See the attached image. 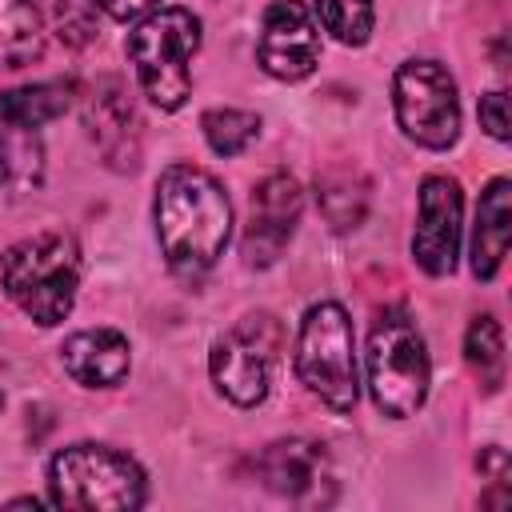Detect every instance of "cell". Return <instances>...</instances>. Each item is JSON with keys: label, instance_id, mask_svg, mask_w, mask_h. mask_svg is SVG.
I'll list each match as a JSON object with an SVG mask.
<instances>
[{"label": "cell", "instance_id": "cell-1", "mask_svg": "<svg viewBox=\"0 0 512 512\" xmlns=\"http://www.w3.org/2000/svg\"><path fill=\"white\" fill-rule=\"evenodd\" d=\"M156 240L180 280H200L228 244L232 204L220 180L196 164H168L156 180Z\"/></svg>", "mask_w": 512, "mask_h": 512}, {"label": "cell", "instance_id": "cell-2", "mask_svg": "<svg viewBox=\"0 0 512 512\" xmlns=\"http://www.w3.org/2000/svg\"><path fill=\"white\" fill-rule=\"evenodd\" d=\"M0 284L8 300L32 316L36 324L52 328L72 312L80 288V248L64 232H36L16 240L0 256Z\"/></svg>", "mask_w": 512, "mask_h": 512}, {"label": "cell", "instance_id": "cell-3", "mask_svg": "<svg viewBox=\"0 0 512 512\" xmlns=\"http://www.w3.org/2000/svg\"><path fill=\"white\" fill-rule=\"evenodd\" d=\"M196 48H200V20L188 8H152L128 32L124 52L136 68L140 92L160 112H176L188 100Z\"/></svg>", "mask_w": 512, "mask_h": 512}, {"label": "cell", "instance_id": "cell-4", "mask_svg": "<svg viewBox=\"0 0 512 512\" xmlns=\"http://www.w3.org/2000/svg\"><path fill=\"white\" fill-rule=\"evenodd\" d=\"M368 388H372V404L392 416L404 420L412 412H420L424 396H428V380H432V360L424 348V336L416 328V320L404 308H384L368 332Z\"/></svg>", "mask_w": 512, "mask_h": 512}, {"label": "cell", "instance_id": "cell-5", "mask_svg": "<svg viewBox=\"0 0 512 512\" xmlns=\"http://www.w3.org/2000/svg\"><path fill=\"white\" fill-rule=\"evenodd\" d=\"M48 492L60 508L128 512L148 500L144 468L108 444H68L48 464Z\"/></svg>", "mask_w": 512, "mask_h": 512}, {"label": "cell", "instance_id": "cell-6", "mask_svg": "<svg viewBox=\"0 0 512 512\" xmlns=\"http://www.w3.org/2000/svg\"><path fill=\"white\" fill-rule=\"evenodd\" d=\"M296 376L332 412H352L360 396L352 320L336 300H320L304 312L296 336Z\"/></svg>", "mask_w": 512, "mask_h": 512}, {"label": "cell", "instance_id": "cell-7", "mask_svg": "<svg viewBox=\"0 0 512 512\" xmlns=\"http://www.w3.org/2000/svg\"><path fill=\"white\" fill-rule=\"evenodd\" d=\"M280 344H284V328L272 312H252L236 328H228L208 356L216 392L236 408H256L272 388Z\"/></svg>", "mask_w": 512, "mask_h": 512}, {"label": "cell", "instance_id": "cell-8", "mask_svg": "<svg viewBox=\"0 0 512 512\" xmlns=\"http://www.w3.org/2000/svg\"><path fill=\"white\" fill-rule=\"evenodd\" d=\"M396 124L420 148H452L460 136V96L444 64L404 60L392 80Z\"/></svg>", "mask_w": 512, "mask_h": 512}, {"label": "cell", "instance_id": "cell-9", "mask_svg": "<svg viewBox=\"0 0 512 512\" xmlns=\"http://www.w3.org/2000/svg\"><path fill=\"white\" fill-rule=\"evenodd\" d=\"M256 476L264 480L268 492H276L292 504H304V508L332 504V496H336L332 460L320 440H304V436L272 440L256 456Z\"/></svg>", "mask_w": 512, "mask_h": 512}, {"label": "cell", "instance_id": "cell-10", "mask_svg": "<svg viewBox=\"0 0 512 512\" xmlns=\"http://www.w3.org/2000/svg\"><path fill=\"white\" fill-rule=\"evenodd\" d=\"M84 124L112 172H132L144 152V120L120 76H104L92 84L84 104Z\"/></svg>", "mask_w": 512, "mask_h": 512}, {"label": "cell", "instance_id": "cell-11", "mask_svg": "<svg viewBox=\"0 0 512 512\" xmlns=\"http://www.w3.org/2000/svg\"><path fill=\"white\" fill-rule=\"evenodd\" d=\"M256 64L276 80H304L320 64V32L304 0H272L260 20Z\"/></svg>", "mask_w": 512, "mask_h": 512}, {"label": "cell", "instance_id": "cell-12", "mask_svg": "<svg viewBox=\"0 0 512 512\" xmlns=\"http://www.w3.org/2000/svg\"><path fill=\"white\" fill-rule=\"evenodd\" d=\"M304 208V192L288 172H268L256 192H252V212H248V228L240 236V256L248 268H268L280 260L284 244L296 232Z\"/></svg>", "mask_w": 512, "mask_h": 512}, {"label": "cell", "instance_id": "cell-13", "mask_svg": "<svg viewBox=\"0 0 512 512\" xmlns=\"http://www.w3.org/2000/svg\"><path fill=\"white\" fill-rule=\"evenodd\" d=\"M460 212L464 196L452 176H424L416 200V232L412 256L428 276H448L460 252Z\"/></svg>", "mask_w": 512, "mask_h": 512}, {"label": "cell", "instance_id": "cell-14", "mask_svg": "<svg viewBox=\"0 0 512 512\" xmlns=\"http://www.w3.org/2000/svg\"><path fill=\"white\" fill-rule=\"evenodd\" d=\"M60 364L84 388H116L128 376V336L116 328L72 332L60 348Z\"/></svg>", "mask_w": 512, "mask_h": 512}, {"label": "cell", "instance_id": "cell-15", "mask_svg": "<svg viewBox=\"0 0 512 512\" xmlns=\"http://www.w3.org/2000/svg\"><path fill=\"white\" fill-rule=\"evenodd\" d=\"M508 228H512V184L504 176L488 180L476 204V232H472V272L476 280H492L508 256Z\"/></svg>", "mask_w": 512, "mask_h": 512}, {"label": "cell", "instance_id": "cell-16", "mask_svg": "<svg viewBox=\"0 0 512 512\" xmlns=\"http://www.w3.org/2000/svg\"><path fill=\"white\" fill-rule=\"evenodd\" d=\"M368 200H372V180L356 164L336 160L316 172V204L336 232L356 228L368 212Z\"/></svg>", "mask_w": 512, "mask_h": 512}, {"label": "cell", "instance_id": "cell-17", "mask_svg": "<svg viewBox=\"0 0 512 512\" xmlns=\"http://www.w3.org/2000/svg\"><path fill=\"white\" fill-rule=\"evenodd\" d=\"M72 96H76L72 80H44V84H28V88H8V92H0V128H12V132L44 128L48 120H56L72 108Z\"/></svg>", "mask_w": 512, "mask_h": 512}, {"label": "cell", "instance_id": "cell-18", "mask_svg": "<svg viewBox=\"0 0 512 512\" xmlns=\"http://www.w3.org/2000/svg\"><path fill=\"white\" fill-rule=\"evenodd\" d=\"M44 52V16L32 0H0V72L24 68Z\"/></svg>", "mask_w": 512, "mask_h": 512}, {"label": "cell", "instance_id": "cell-19", "mask_svg": "<svg viewBox=\"0 0 512 512\" xmlns=\"http://www.w3.org/2000/svg\"><path fill=\"white\" fill-rule=\"evenodd\" d=\"M464 360L476 372L484 392H500L504 384V332L496 324V316H472L468 336H464Z\"/></svg>", "mask_w": 512, "mask_h": 512}, {"label": "cell", "instance_id": "cell-20", "mask_svg": "<svg viewBox=\"0 0 512 512\" xmlns=\"http://www.w3.org/2000/svg\"><path fill=\"white\" fill-rule=\"evenodd\" d=\"M200 132L216 156H240L260 136V116L244 108H212L200 116Z\"/></svg>", "mask_w": 512, "mask_h": 512}, {"label": "cell", "instance_id": "cell-21", "mask_svg": "<svg viewBox=\"0 0 512 512\" xmlns=\"http://www.w3.org/2000/svg\"><path fill=\"white\" fill-rule=\"evenodd\" d=\"M316 12H320L324 32H332V40H340L348 48L368 44L372 20H376L372 0H316Z\"/></svg>", "mask_w": 512, "mask_h": 512}, {"label": "cell", "instance_id": "cell-22", "mask_svg": "<svg viewBox=\"0 0 512 512\" xmlns=\"http://www.w3.org/2000/svg\"><path fill=\"white\" fill-rule=\"evenodd\" d=\"M56 36L68 48H88L100 36L96 0H56Z\"/></svg>", "mask_w": 512, "mask_h": 512}, {"label": "cell", "instance_id": "cell-23", "mask_svg": "<svg viewBox=\"0 0 512 512\" xmlns=\"http://www.w3.org/2000/svg\"><path fill=\"white\" fill-rule=\"evenodd\" d=\"M480 128L492 140H508V92L504 88H492L480 96Z\"/></svg>", "mask_w": 512, "mask_h": 512}, {"label": "cell", "instance_id": "cell-24", "mask_svg": "<svg viewBox=\"0 0 512 512\" xmlns=\"http://www.w3.org/2000/svg\"><path fill=\"white\" fill-rule=\"evenodd\" d=\"M156 4H160V0H96V8L108 12L112 20H140V16H148Z\"/></svg>", "mask_w": 512, "mask_h": 512}, {"label": "cell", "instance_id": "cell-25", "mask_svg": "<svg viewBox=\"0 0 512 512\" xmlns=\"http://www.w3.org/2000/svg\"><path fill=\"white\" fill-rule=\"evenodd\" d=\"M476 464H480V472L492 476V484H504L508 480V456H504V448H484Z\"/></svg>", "mask_w": 512, "mask_h": 512}, {"label": "cell", "instance_id": "cell-26", "mask_svg": "<svg viewBox=\"0 0 512 512\" xmlns=\"http://www.w3.org/2000/svg\"><path fill=\"white\" fill-rule=\"evenodd\" d=\"M12 168H16V160H12V148H8V140H0V184L12 176Z\"/></svg>", "mask_w": 512, "mask_h": 512}, {"label": "cell", "instance_id": "cell-27", "mask_svg": "<svg viewBox=\"0 0 512 512\" xmlns=\"http://www.w3.org/2000/svg\"><path fill=\"white\" fill-rule=\"evenodd\" d=\"M0 408H4V392H0Z\"/></svg>", "mask_w": 512, "mask_h": 512}]
</instances>
